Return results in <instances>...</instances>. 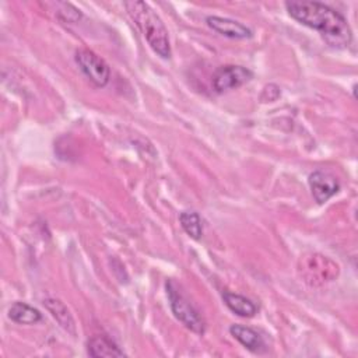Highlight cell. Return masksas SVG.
I'll list each match as a JSON object with an SVG mask.
<instances>
[{
    "label": "cell",
    "instance_id": "obj_1",
    "mask_svg": "<svg viewBox=\"0 0 358 358\" xmlns=\"http://www.w3.org/2000/svg\"><path fill=\"white\" fill-rule=\"evenodd\" d=\"M285 8L294 20L326 36L330 45H350L352 34L347 20L327 4L308 0H292L285 3Z\"/></svg>",
    "mask_w": 358,
    "mask_h": 358
},
{
    "label": "cell",
    "instance_id": "obj_2",
    "mask_svg": "<svg viewBox=\"0 0 358 358\" xmlns=\"http://www.w3.org/2000/svg\"><path fill=\"white\" fill-rule=\"evenodd\" d=\"M124 7L144 35L150 48L162 59L171 57V43L168 29L159 15L145 1H126Z\"/></svg>",
    "mask_w": 358,
    "mask_h": 358
},
{
    "label": "cell",
    "instance_id": "obj_3",
    "mask_svg": "<svg viewBox=\"0 0 358 358\" xmlns=\"http://www.w3.org/2000/svg\"><path fill=\"white\" fill-rule=\"evenodd\" d=\"M166 295L169 299V306L175 315V317L182 322L189 330L204 334L206 322L197 308L189 301V298L180 291L179 285L173 280H168L166 284Z\"/></svg>",
    "mask_w": 358,
    "mask_h": 358
},
{
    "label": "cell",
    "instance_id": "obj_4",
    "mask_svg": "<svg viewBox=\"0 0 358 358\" xmlns=\"http://www.w3.org/2000/svg\"><path fill=\"white\" fill-rule=\"evenodd\" d=\"M74 59L80 70L95 87L102 88L109 83V78H110L109 66L96 53H94L90 49H78L76 52Z\"/></svg>",
    "mask_w": 358,
    "mask_h": 358
},
{
    "label": "cell",
    "instance_id": "obj_5",
    "mask_svg": "<svg viewBox=\"0 0 358 358\" xmlns=\"http://www.w3.org/2000/svg\"><path fill=\"white\" fill-rule=\"evenodd\" d=\"M252 77H253V73L243 66H235V64L221 66L215 70L213 76V88L215 92L222 94L243 85L245 83L250 81Z\"/></svg>",
    "mask_w": 358,
    "mask_h": 358
},
{
    "label": "cell",
    "instance_id": "obj_6",
    "mask_svg": "<svg viewBox=\"0 0 358 358\" xmlns=\"http://www.w3.org/2000/svg\"><path fill=\"white\" fill-rule=\"evenodd\" d=\"M308 183H309L313 199L319 204L326 203L340 189L338 180L333 175H330L327 172H323V171L312 172L308 178Z\"/></svg>",
    "mask_w": 358,
    "mask_h": 358
},
{
    "label": "cell",
    "instance_id": "obj_7",
    "mask_svg": "<svg viewBox=\"0 0 358 358\" xmlns=\"http://www.w3.org/2000/svg\"><path fill=\"white\" fill-rule=\"evenodd\" d=\"M206 22L213 31H215L227 38H231V39H248V38H252V35H253L250 28H248L242 22L231 20V18L210 15L206 18Z\"/></svg>",
    "mask_w": 358,
    "mask_h": 358
},
{
    "label": "cell",
    "instance_id": "obj_8",
    "mask_svg": "<svg viewBox=\"0 0 358 358\" xmlns=\"http://www.w3.org/2000/svg\"><path fill=\"white\" fill-rule=\"evenodd\" d=\"M229 333L234 336V338H236L245 348H248L252 352H260L266 348L263 336L252 327L243 324H232L229 327Z\"/></svg>",
    "mask_w": 358,
    "mask_h": 358
},
{
    "label": "cell",
    "instance_id": "obj_9",
    "mask_svg": "<svg viewBox=\"0 0 358 358\" xmlns=\"http://www.w3.org/2000/svg\"><path fill=\"white\" fill-rule=\"evenodd\" d=\"M45 308L50 312V315L56 319V322L70 334H76V323L74 319L70 313V310L67 309V306L64 305V302H62L57 298H46L43 301Z\"/></svg>",
    "mask_w": 358,
    "mask_h": 358
},
{
    "label": "cell",
    "instance_id": "obj_10",
    "mask_svg": "<svg viewBox=\"0 0 358 358\" xmlns=\"http://www.w3.org/2000/svg\"><path fill=\"white\" fill-rule=\"evenodd\" d=\"M88 354L94 358L123 357L124 352L106 336H94L88 340Z\"/></svg>",
    "mask_w": 358,
    "mask_h": 358
},
{
    "label": "cell",
    "instance_id": "obj_11",
    "mask_svg": "<svg viewBox=\"0 0 358 358\" xmlns=\"http://www.w3.org/2000/svg\"><path fill=\"white\" fill-rule=\"evenodd\" d=\"M224 302L225 305L238 316L242 317H252L257 313V306L246 296L239 295V294H234V292H228L225 291L222 294Z\"/></svg>",
    "mask_w": 358,
    "mask_h": 358
},
{
    "label": "cell",
    "instance_id": "obj_12",
    "mask_svg": "<svg viewBox=\"0 0 358 358\" xmlns=\"http://www.w3.org/2000/svg\"><path fill=\"white\" fill-rule=\"evenodd\" d=\"M8 317L20 324H35L42 320V313L25 302H14L8 309Z\"/></svg>",
    "mask_w": 358,
    "mask_h": 358
},
{
    "label": "cell",
    "instance_id": "obj_13",
    "mask_svg": "<svg viewBox=\"0 0 358 358\" xmlns=\"http://www.w3.org/2000/svg\"><path fill=\"white\" fill-rule=\"evenodd\" d=\"M180 225L183 231L193 239H200L203 235V225L201 218L196 211H183L179 215Z\"/></svg>",
    "mask_w": 358,
    "mask_h": 358
},
{
    "label": "cell",
    "instance_id": "obj_14",
    "mask_svg": "<svg viewBox=\"0 0 358 358\" xmlns=\"http://www.w3.org/2000/svg\"><path fill=\"white\" fill-rule=\"evenodd\" d=\"M46 6L53 7L52 11H55L56 18H59L60 21L64 22H70L74 24L81 18V13L80 10H77L73 4L66 3V1H53V3H46Z\"/></svg>",
    "mask_w": 358,
    "mask_h": 358
},
{
    "label": "cell",
    "instance_id": "obj_15",
    "mask_svg": "<svg viewBox=\"0 0 358 358\" xmlns=\"http://www.w3.org/2000/svg\"><path fill=\"white\" fill-rule=\"evenodd\" d=\"M280 96V88L275 84H268L263 88V92L260 95L262 102H273Z\"/></svg>",
    "mask_w": 358,
    "mask_h": 358
}]
</instances>
